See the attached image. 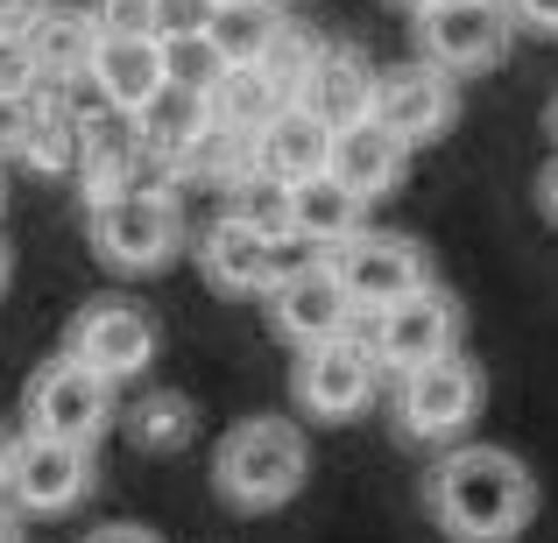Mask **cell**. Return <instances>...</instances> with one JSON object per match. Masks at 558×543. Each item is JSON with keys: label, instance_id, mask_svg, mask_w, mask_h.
Listing matches in <instances>:
<instances>
[{"label": "cell", "instance_id": "obj_35", "mask_svg": "<svg viewBox=\"0 0 558 543\" xmlns=\"http://www.w3.org/2000/svg\"><path fill=\"white\" fill-rule=\"evenodd\" d=\"M517 8V22H531V28H545V36H558V0H509Z\"/></svg>", "mask_w": 558, "mask_h": 543}, {"label": "cell", "instance_id": "obj_2", "mask_svg": "<svg viewBox=\"0 0 558 543\" xmlns=\"http://www.w3.org/2000/svg\"><path fill=\"white\" fill-rule=\"evenodd\" d=\"M304 480H312V445L290 417H247L213 452V494L241 516H269V508L298 502Z\"/></svg>", "mask_w": 558, "mask_h": 543}, {"label": "cell", "instance_id": "obj_11", "mask_svg": "<svg viewBox=\"0 0 558 543\" xmlns=\"http://www.w3.org/2000/svg\"><path fill=\"white\" fill-rule=\"evenodd\" d=\"M509 28H517V8L509 0H446V8H417V42L438 71L466 78V71L502 64Z\"/></svg>", "mask_w": 558, "mask_h": 543}, {"label": "cell", "instance_id": "obj_4", "mask_svg": "<svg viewBox=\"0 0 558 543\" xmlns=\"http://www.w3.org/2000/svg\"><path fill=\"white\" fill-rule=\"evenodd\" d=\"M481 395H488V381H481L474 360H460V354L424 360V367H410V374L396 381V431H403L410 445L446 452V445H460V437L474 431Z\"/></svg>", "mask_w": 558, "mask_h": 543}, {"label": "cell", "instance_id": "obj_33", "mask_svg": "<svg viewBox=\"0 0 558 543\" xmlns=\"http://www.w3.org/2000/svg\"><path fill=\"white\" fill-rule=\"evenodd\" d=\"M28 99H36V92H0V156H22V135H28Z\"/></svg>", "mask_w": 558, "mask_h": 543}, {"label": "cell", "instance_id": "obj_42", "mask_svg": "<svg viewBox=\"0 0 558 543\" xmlns=\"http://www.w3.org/2000/svg\"><path fill=\"white\" fill-rule=\"evenodd\" d=\"M0 466H8V431H0Z\"/></svg>", "mask_w": 558, "mask_h": 543}, {"label": "cell", "instance_id": "obj_41", "mask_svg": "<svg viewBox=\"0 0 558 543\" xmlns=\"http://www.w3.org/2000/svg\"><path fill=\"white\" fill-rule=\"evenodd\" d=\"M0 283H8V247H0Z\"/></svg>", "mask_w": 558, "mask_h": 543}, {"label": "cell", "instance_id": "obj_23", "mask_svg": "<svg viewBox=\"0 0 558 543\" xmlns=\"http://www.w3.org/2000/svg\"><path fill=\"white\" fill-rule=\"evenodd\" d=\"M375 85L381 71L368 64V50H354V42H326L318 50V71H312V92H304V107H318L332 127H354L375 113Z\"/></svg>", "mask_w": 558, "mask_h": 543}, {"label": "cell", "instance_id": "obj_14", "mask_svg": "<svg viewBox=\"0 0 558 543\" xmlns=\"http://www.w3.org/2000/svg\"><path fill=\"white\" fill-rule=\"evenodd\" d=\"M198 269L213 289H227V297H269L276 283H283V240H269V233L241 226L233 212H219L213 226H205L198 240Z\"/></svg>", "mask_w": 558, "mask_h": 543}, {"label": "cell", "instance_id": "obj_26", "mask_svg": "<svg viewBox=\"0 0 558 543\" xmlns=\"http://www.w3.org/2000/svg\"><path fill=\"white\" fill-rule=\"evenodd\" d=\"M121 431L135 437L142 452H178V445H191L198 417H191V403H184V395L149 388V395H135V403L121 409Z\"/></svg>", "mask_w": 558, "mask_h": 543}, {"label": "cell", "instance_id": "obj_10", "mask_svg": "<svg viewBox=\"0 0 558 543\" xmlns=\"http://www.w3.org/2000/svg\"><path fill=\"white\" fill-rule=\"evenodd\" d=\"M332 261H340V283L361 318L396 311L403 297H417L432 283V255L410 233H354L347 247H332Z\"/></svg>", "mask_w": 558, "mask_h": 543}, {"label": "cell", "instance_id": "obj_5", "mask_svg": "<svg viewBox=\"0 0 558 543\" xmlns=\"http://www.w3.org/2000/svg\"><path fill=\"white\" fill-rule=\"evenodd\" d=\"M381 381H389V367H381L375 340H354V332H340V340L298 346L290 395H298V409H304V417H318V423H354L361 409L381 395Z\"/></svg>", "mask_w": 558, "mask_h": 543}, {"label": "cell", "instance_id": "obj_18", "mask_svg": "<svg viewBox=\"0 0 558 543\" xmlns=\"http://www.w3.org/2000/svg\"><path fill=\"white\" fill-rule=\"evenodd\" d=\"M332 141H340V127L298 99V107H283L255 135V170H269V177H283V184H304V177H318V170H332Z\"/></svg>", "mask_w": 558, "mask_h": 543}, {"label": "cell", "instance_id": "obj_16", "mask_svg": "<svg viewBox=\"0 0 558 543\" xmlns=\"http://www.w3.org/2000/svg\"><path fill=\"white\" fill-rule=\"evenodd\" d=\"M170 85V57H163V36H99V57H93V99L113 113H142L156 92Z\"/></svg>", "mask_w": 558, "mask_h": 543}, {"label": "cell", "instance_id": "obj_6", "mask_svg": "<svg viewBox=\"0 0 558 543\" xmlns=\"http://www.w3.org/2000/svg\"><path fill=\"white\" fill-rule=\"evenodd\" d=\"M22 417H28V431H43V437L99 445V437L121 423V409H113V381H99L93 367H78L71 354H57V360H43L36 374H28Z\"/></svg>", "mask_w": 558, "mask_h": 543}, {"label": "cell", "instance_id": "obj_20", "mask_svg": "<svg viewBox=\"0 0 558 543\" xmlns=\"http://www.w3.org/2000/svg\"><path fill=\"white\" fill-rule=\"evenodd\" d=\"M99 14L93 8H50L36 28H28V50H36V71L43 85H57V92H78V85H93V57H99Z\"/></svg>", "mask_w": 558, "mask_h": 543}, {"label": "cell", "instance_id": "obj_3", "mask_svg": "<svg viewBox=\"0 0 558 543\" xmlns=\"http://www.w3.org/2000/svg\"><path fill=\"white\" fill-rule=\"evenodd\" d=\"M178 247H184V212L170 190L135 184L113 205H93V255L113 275H156L178 261Z\"/></svg>", "mask_w": 558, "mask_h": 543}, {"label": "cell", "instance_id": "obj_21", "mask_svg": "<svg viewBox=\"0 0 558 543\" xmlns=\"http://www.w3.org/2000/svg\"><path fill=\"white\" fill-rule=\"evenodd\" d=\"M361 212H368V198H361V190H347L332 170L290 184V233H298L304 247H318V255L347 247L354 233H368V226H361Z\"/></svg>", "mask_w": 558, "mask_h": 543}, {"label": "cell", "instance_id": "obj_22", "mask_svg": "<svg viewBox=\"0 0 558 543\" xmlns=\"http://www.w3.org/2000/svg\"><path fill=\"white\" fill-rule=\"evenodd\" d=\"M78 141H85V107L71 92H57V85H36L22 163L36 170V177H71V170H78Z\"/></svg>", "mask_w": 558, "mask_h": 543}, {"label": "cell", "instance_id": "obj_25", "mask_svg": "<svg viewBox=\"0 0 558 543\" xmlns=\"http://www.w3.org/2000/svg\"><path fill=\"white\" fill-rule=\"evenodd\" d=\"M283 28V0H219L213 14V42L227 50V64H262Z\"/></svg>", "mask_w": 558, "mask_h": 543}, {"label": "cell", "instance_id": "obj_1", "mask_svg": "<svg viewBox=\"0 0 558 543\" xmlns=\"http://www.w3.org/2000/svg\"><path fill=\"white\" fill-rule=\"evenodd\" d=\"M424 508L446 543H523L537 480L509 445H446L424 473Z\"/></svg>", "mask_w": 558, "mask_h": 543}, {"label": "cell", "instance_id": "obj_34", "mask_svg": "<svg viewBox=\"0 0 558 543\" xmlns=\"http://www.w3.org/2000/svg\"><path fill=\"white\" fill-rule=\"evenodd\" d=\"M57 0H0V36H28Z\"/></svg>", "mask_w": 558, "mask_h": 543}, {"label": "cell", "instance_id": "obj_37", "mask_svg": "<svg viewBox=\"0 0 558 543\" xmlns=\"http://www.w3.org/2000/svg\"><path fill=\"white\" fill-rule=\"evenodd\" d=\"M537 205H545V219L558 226V156L545 163V177H537Z\"/></svg>", "mask_w": 558, "mask_h": 543}, {"label": "cell", "instance_id": "obj_31", "mask_svg": "<svg viewBox=\"0 0 558 543\" xmlns=\"http://www.w3.org/2000/svg\"><path fill=\"white\" fill-rule=\"evenodd\" d=\"M43 71H36V50L28 36H0V92H36Z\"/></svg>", "mask_w": 558, "mask_h": 543}, {"label": "cell", "instance_id": "obj_17", "mask_svg": "<svg viewBox=\"0 0 558 543\" xmlns=\"http://www.w3.org/2000/svg\"><path fill=\"white\" fill-rule=\"evenodd\" d=\"M135 135H142V149H149V163L184 170L191 156H198L205 141L219 135L213 99H205V92H191V85H163V92H156L149 107L135 113Z\"/></svg>", "mask_w": 558, "mask_h": 543}, {"label": "cell", "instance_id": "obj_36", "mask_svg": "<svg viewBox=\"0 0 558 543\" xmlns=\"http://www.w3.org/2000/svg\"><path fill=\"white\" fill-rule=\"evenodd\" d=\"M85 543H156L149 530H135V522H107V530H93Z\"/></svg>", "mask_w": 558, "mask_h": 543}, {"label": "cell", "instance_id": "obj_28", "mask_svg": "<svg viewBox=\"0 0 558 543\" xmlns=\"http://www.w3.org/2000/svg\"><path fill=\"white\" fill-rule=\"evenodd\" d=\"M318 50H326V42H318L312 28H298V22H290L283 36L269 42V57H262V78L276 85V99H283V107H298V99L312 92V71H318Z\"/></svg>", "mask_w": 558, "mask_h": 543}, {"label": "cell", "instance_id": "obj_30", "mask_svg": "<svg viewBox=\"0 0 558 543\" xmlns=\"http://www.w3.org/2000/svg\"><path fill=\"white\" fill-rule=\"evenodd\" d=\"M213 14H219V0H156V36H163V42L213 36Z\"/></svg>", "mask_w": 558, "mask_h": 543}, {"label": "cell", "instance_id": "obj_27", "mask_svg": "<svg viewBox=\"0 0 558 543\" xmlns=\"http://www.w3.org/2000/svg\"><path fill=\"white\" fill-rule=\"evenodd\" d=\"M227 212L241 219V226H255V233H269V240H298V233H290V184L283 177H269V170H255L247 163L241 177L227 184Z\"/></svg>", "mask_w": 558, "mask_h": 543}, {"label": "cell", "instance_id": "obj_29", "mask_svg": "<svg viewBox=\"0 0 558 543\" xmlns=\"http://www.w3.org/2000/svg\"><path fill=\"white\" fill-rule=\"evenodd\" d=\"M163 57H170V85H191V92H213L227 78V50L213 36H178L163 42Z\"/></svg>", "mask_w": 558, "mask_h": 543}, {"label": "cell", "instance_id": "obj_9", "mask_svg": "<svg viewBox=\"0 0 558 543\" xmlns=\"http://www.w3.org/2000/svg\"><path fill=\"white\" fill-rule=\"evenodd\" d=\"M269 325H276V340H290V346H318V340H340V332H354V297H347V283H340V261L332 255H312V261H290L283 269V283L269 289Z\"/></svg>", "mask_w": 558, "mask_h": 543}, {"label": "cell", "instance_id": "obj_24", "mask_svg": "<svg viewBox=\"0 0 558 543\" xmlns=\"http://www.w3.org/2000/svg\"><path fill=\"white\" fill-rule=\"evenodd\" d=\"M205 99H213L219 135H233V141H255L262 127L283 113V99H276V85L262 78V64H227V78H219Z\"/></svg>", "mask_w": 558, "mask_h": 543}, {"label": "cell", "instance_id": "obj_19", "mask_svg": "<svg viewBox=\"0 0 558 543\" xmlns=\"http://www.w3.org/2000/svg\"><path fill=\"white\" fill-rule=\"evenodd\" d=\"M332 177H340L347 190H361L368 205L389 198V190L410 177V141L368 113V121L340 127V141H332Z\"/></svg>", "mask_w": 558, "mask_h": 543}, {"label": "cell", "instance_id": "obj_39", "mask_svg": "<svg viewBox=\"0 0 558 543\" xmlns=\"http://www.w3.org/2000/svg\"><path fill=\"white\" fill-rule=\"evenodd\" d=\"M551 141H558V99H551Z\"/></svg>", "mask_w": 558, "mask_h": 543}, {"label": "cell", "instance_id": "obj_13", "mask_svg": "<svg viewBox=\"0 0 558 543\" xmlns=\"http://www.w3.org/2000/svg\"><path fill=\"white\" fill-rule=\"evenodd\" d=\"M460 113V92H452V71H438L432 57H410V64H389L375 85V121L396 127L410 149L438 141Z\"/></svg>", "mask_w": 558, "mask_h": 543}, {"label": "cell", "instance_id": "obj_12", "mask_svg": "<svg viewBox=\"0 0 558 543\" xmlns=\"http://www.w3.org/2000/svg\"><path fill=\"white\" fill-rule=\"evenodd\" d=\"M368 340H375L381 367L403 381L410 367L446 360L452 346H460V297H452V289H438V283H424L417 297H403L396 311H381V318H375Z\"/></svg>", "mask_w": 558, "mask_h": 543}, {"label": "cell", "instance_id": "obj_38", "mask_svg": "<svg viewBox=\"0 0 558 543\" xmlns=\"http://www.w3.org/2000/svg\"><path fill=\"white\" fill-rule=\"evenodd\" d=\"M0 543H22V508L0 494Z\"/></svg>", "mask_w": 558, "mask_h": 543}, {"label": "cell", "instance_id": "obj_8", "mask_svg": "<svg viewBox=\"0 0 558 543\" xmlns=\"http://www.w3.org/2000/svg\"><path fill=\"white\" fill-rule=\"evenodd\" d=\"M64 354L78 360V367H93L99 381H135V374H149V360H156V318L142 311V304H128V297H99V304H85L78 318L64 325Z\"/></svg>", "mask_w": 558, "mask_h": 543}, {"label": "cell", "instance_id": "obj_40", "mask_svg": "<svg viewBox=\"0 0 558 543\" xmlns=\"http://www.w3.org/2000/svg\"><path fill=\"white\" fill-rule=\"evenodd\" d=\"M410 8H446V0H410Z\"/></svg>", "mask_w": 558, "mask_h": 543}, {"label": "cell", "instance_id": "obj_7", "mask_svg": "<svg viewBox=\"0 0 558 543\" xmlns=\"http://www.w3.org/2000/svg\"><path fill=\"white\" fill-rule=\"evenodd\" d=\"M93 445H64V437L22 431L8 437V466H0V494L22 516H64L93 494Z\"/></svg>", "mask_w": 558, "mask_h": 543}, {"label": "cell", "instance_id": "obj_15", "mask_svg": "<svg viewBox=\"0 0 558 543\" xmlns=\"http://www.w3.org/2000/svg\"><path fill=\"white\" fill-rule=\"evenodd\" d=\"M142 163H149V149H142V135H135V113H113V107L85 113L78 170H71L85 212H93V205H113L121 190H135L142 184Z\"/></svg>", "mask_w": 558, "mask_h": 543}, {"label": "cell", "instance_id": "obj_32", "mask_svg": "<svg viewBox=\"0 0 558 543\" xmlns=\"http://www.w3.org/2000/svg\"><path fill=\"white\" fill-rule=\"evenodd\" d=\"M93 14L113 36H156V0H93Z\"/></svg>", "mask_w": 558, "mask_h": 543}]
</instances>
